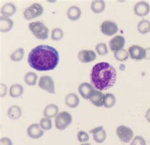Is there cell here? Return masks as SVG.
Instances as JSON below:
<instances>
[{"mask_svg":"<svg viewBox=\"0 0 150 145\" xmlns=\"http://www.w3.org/2000/svg\"><path fill=\"white\" fill-rule=\"evenodd\" d=\"M27 61L30 67L36 71H51L57 68L60 57L57 49L53 46L40 45L30 51Z\"/></svg>","mask_w":150,"mask_h":145,"instance_id":"6da1fadb","label":"cell"},{"mask_svg":"<svg viewBox=\"0 0 150 145\" xmlns=\"http://www.w3.org/2000/svg\"><path fill=\"white\" fill-rule=\"evenodd\" d=\"M117 73L115 68L108 62H101L93 66L90 79L94 88L100 91H106L115 84Z\"/></svg>","mask_w":150,"mask_h":145,"instance_id":"7a4b0ae2","label":"cell"},{"mask_svg":"<svg viewBox=\"0 0 150 145\" xmlns=\"http://www.w3.org/2000/svg\"><path fill=\"white\" fill-rule=\"evenodd\" d=\"M28 27L37 39L45 40L48 38L49 29L42 22L40 21L31 22L29 24Z\"/></svg>","mask_w":150,"mask_h":145,"instance_id":"3957f363","label":"cell"},{"mask_svg":"<svg viewBox=\"0 0 150 145\" xmlns=\"http://www.w3.org/2000/svg\"><path fill=\"white\" fill-rule=\"evenodd\" d=\"M72 117L69 112L62 111L57 115L55 118V127L58 130L64 131L70 125Z\"/></svg>","mask_w":150,"mask_h":145,"instance_id":"277c9868","label":"cell"},{"mask_svg":"<svg viewBox=\"0 0 150 145\" xmlns=\"http://www.w3.org/2000/svg\"><path fill=\"white\" fill-rule=\"evenodd\" d=\"M43 12H44V9L42 6L40 4L35 3L24 10L23 16L26 20H32L34 18L41 16Z\"/></svg>","mask_w":150,"mask_h":145,"instance_id":"5b68a950","label":"cell"},{"mask_svg":"<svg viewBox=\"0 0 150 145\" xmlns=\"http://www.w3.org/2000/svg\"><path fill=\"white\" fill-rule=\"evenodd\" d=\"M117 135L122 142L127 143L132 139L134 132L131 128L122 125L117 128Z\"/></svg>","mask_w":150,"mask_h":145,"instance_id":"8992f818","label":"cell"},{"mask_svg":"<svg viewBox=\"0 0 150 145\" xmlns=\"http://www.w3.org/2000/svg\"><path fill=\"white\" fill-rule=\"evenodd\" d=\"M38 86L42 90L46 91L50 94H55L54 83L52 78L50 76H42L39 78Z\"/></svg>","mask_w":150,"mask_h":145,"instance_id":"52a82bcc","label":"cell"},{"mask_svg":"<svg viewBox=\"0 0 150 145\" xmlns=\"http://www.w3.org/2000/svg\"><path fill=\"white\" fill-rule=\"evenodd\" d=\"M100 30L101 33L106 36H111L118 32V27L115 22L110 21H105L102 22L100 26Z\"/></svg>","mask_w":150,"mask_h":145,"instance_id":"ba28073f","label":"cell"},{"mask_svg":"<svg viewBox=\"0 0 150 145\" xmlns=\"http://www.w3.org/2000/svg\"><path fill=\"white\" fill-rule=\"evenodd\" d=\"M125 44V38L120 35L113 38L109 42L110 49L114 53L117 52L118 50L123 49Z\"/></svg>","mask_w":150,"mask_h":145,"instance_id":"9c48e42d","label":"cell"},{"mask_svg":"<svg viewBox=\"0 0 150 145\" xmlns=\"http://www.w3.org/2000/svg\"><path fill=\"white\" fill-rule=\"evenodd\" d=\"M129 54L132 59L141 61L145 57V49L138 45H132L129 49Z\"/></svg>","mask_w":150,"mask_h":145,"instance_id":"30bf717a","label":"cell"},{"mask_svg":"<svg viewBox=\"0 0 150 145\" xmlns=\"http://www.w3.org/2000/svg\"><path fill=\"white\" fill-rule=\"evenodd\" d=\"M96 54L91 50H82L78 54V59L82 63H89L96 59Z\"/></svg>","mask_w":150,"mask_h":145,"instance_id":"8fae6325","label":"cell"},{"mask_svg":"<svg viewBox=\"0 0 150 145\" xmlns=\"http://www.w3.org/2000/svg\"><path fill=\"white\" fill-rule=\"evenodd\" d=\"M134 13L137 16L144 17L149 14L150 11V6L145 1H139L137 3L134 7Z\"/></svg>","mask_w":150,"mask_h":145,"instance_id":"7c38bea8","label":"cell"},{"mask_svg":"<svg viewBox=\"0 0 150 145\" xmlns=\"http://www.w3.org/2000/svg\"><path fill=\"white\" fill-rule=\"evenodd\" d=\"M91 134H93V139L97 143H103L106 138V133L103 126L94 128L90 131Z\"/></svg>","mask_w":150,"mask_h":145,"instance_id":"4fadbf2b","label":"cell"},{"mask_svg":"<svg viewBox=\"0 0 150 145\" xmlns=\"http://www.w3.org/2000/svg\"><path fill=\"white\" fill-rule=\"evenodd\" d=\"M27 135L32 139H39L44 134V131L41 128L40 125L38 124H34L30 125L27 128Z\"/></svg>","mask_w":150,"mask_h":145,"instance_id":"5bb4252c","label":"cell"},{"mask_svg":"<svg viewBox=\"0 0 150 145\" xmlns=\"http://www.w3.org/2000/svg\"><path fill=\"white\" fill-rule=\"evenodd\" d=\"M105 96V95H104L101 91L94 90L92 93L91 94L89 99L93 105L96 106L97 107H101L103 106Z\"/></svg>","mask_w":150,"mask_h":145,"instance_id":"9a60e30c","label":"cell"},{"mask_svg":"<svg viewBox=\"0 0 150 145\" xmlns=\"http://www.w3.org/2000/svg\"><path fill=\"white\" fill-rule=\"evenodd\" d=\"M78 91L82 97L86 99H89L91 94L94 91V89L91 85L84 82L79 86Z\"/></svg>","mask_w":150,"mask_h":145,"instance_id":"2e32d148","label":"cell"},{"mask_svg":"<svg viewBox=\"0 0 150 145\" xmlns=\"http://www.w3.org/2000/svg\"><path fill=\"white\" fill-rule=\"evenodd\" d=\"M13 21L11 19L5 16L0 17V31L1 33H7L12 29Z\"/></svg>","mask_w":150,"mask_h":145,"instance_id":"e0dca14e","label":"cell"},{"mask_svg":"<svg viewBox=\"0 0 150 145\" xmlns=\"http://www.w3.org/2000/svg\"><path fill=\"white\" fill-rule=\"evenodd\" d=\"M65 102L67 106L71 108H75L79 104L80 100L76 94L70 93L67 94L65 97Z\"/></svg>","mask_w":150,"mask_h":145,"instance_id":"ac0fdd59","label":"cell"},{"mask_svg":"<svg viewBox=\"0 0 150 145\" xmlns=\"http://www.w3.org/2000/svg\"><path fill=\"white\" fill-rule=\"evenodd\" d=\"M59 111V108L57 105L54 104H50L45 107L43 114L47 118L51 119L57 116Z\"/></svg>","mask_w":150,"mask_h":145,"instance_id":"d6986e66","label":"cell"},{"mask_svg":"<svg viewBox=\"0 0 150 145\" xmlns=\"http://www.w3.org/2000/svg\"><path fill=\"white\" fill-rule=\"evenodd\" d=\"M17 11L16 6L13 4L11 3H8L4 5L1 10V13L3 16L5 17H11Z\"/></svg>","mask_w":150,"mask_h":145,"instance_id":"ffe728a7","label":"cell"},{"mask_svg":"<svg viewBox=\"0 0 150 145\" xmlns=\"http://www.w3.org/2000/svg\"><path fill=\"white\" fill-rule=\"evenodd\" d=\"M67 17L71 21H77L81 15V10L78 6H72L67 10Z\"/></svg>","mask_w":150,"mask_h":145,"instance_id":"44dd1931","label":"cell"},{"mask_svg":"<svg viewBox=\"0 0 150 145\" xmlns=\"http://www.w3.org/2000/svg\"><path fill=\"white\" fill-rule=\"evenodd\" d=\"M8 116L11 120H17L22 115V109L17 105H13L8 109Z\"/></svg>","mask_w":150,"mask_h":145,"instance_id":"7402d4cb","label":"cell"},{"mask_svg":"<svg viewBox=\"0 0 150 145\" xmlns=\"http://www.w3.org/2000/svg\"><path fill=\"white\" fill-rule=\"evenodd\" d=\"M91 9L94 14H100L105 9V3L102 0L93 1L91 5Z\"/></svg>","mask_w":150,"mask_h":145,"instance_id":"603a6c76","label":"cell"},{"mask_svg":"<svg viewBox=\"0 0 150 145\" xmlns=\"http://www.w3.org/2000/svg\"><path fill=\"white\" fill-rule=\"evenodd\" d=\"M23 92V87L20 84H14L10 89V96L13 98L21 97Z\"/></svg>","mask_w":150,"mask_h":145,"instance_id":"cb8c5ba5","label":"cell"},{"mask_svg":"<svg viewBox=\"0 0 150 145\" xmlns=\"http://www.w3.org/2000/svg\"><path fill=\"white\" fill-rule=\"evenodd\" d=\"M137 31L140 34H146L150 31V22L148 20H142L137 24Z\"/></svg>","mask_w":150,"mask_h":145,"instance_id":"d4e9b609","label":"cell"},{"mask_svg":"<svg viewBox=\"0 0 150 145\" xmlns=\"http://www.w3.org/2000/svg\"><path fill=\"white\" fill-rule=\"evenodd\" d=\"M116 103L115 97L112 94H106L105 96L103 106L106 108H112Z\"/></svg>","mask_w":150,"mask_h":145,"instance_id":"484cf974","label":"cell"},{"mask_svg":"<svg viewBox=\"0 0 150 145\" xmlns=\"http://www.w3.org/2000/svg\"><path fill=\"white\" fill-rule=\"evenodd\" d=\"M38 80V75L36 73L33 72L27 73L24 77L25 83L29 86H34L36 84Z\"/></svg>","mask_w":150,"mask_h":145,"instance_id":"4316f807","label":"cell"},{"mask_svg":"<svg viewBox=\"0 0 150 145\" xmlns=\"http://www.w3.org/2000/svg\"><path fill=\"white\" fill-rule=\"evenodd\" d=\"M114 56L117 61L123 62L128 59L129 53L126 50L122 49L114 53Z\"/></svg>","mask_w":150,"mask_h":145,"instance_id":"83f0119b","label":"cell"},{"mask_svg":"<svg viewBox=\"0 0 150 145\" xmlns=\"http://www.w3.org/2000/svg\"><path fill=\"white\" fill-rule=\"evenodd\" d=\"M23 56H24V50L23 49L20 48L11 54L10 59L14 62H18L22 60Z\"/></svg>","mask_w":150,"mask_h":145,"instance_id":"f1b7e54d","label":"cell"},{"mask_svg":"<svg viewBox=\"0 0 150 145\" xmlns=\"http://www.w3.org/2000/svg\"><path fill=\"white\" fill-rule=\"evenodd\" d=\"M64 31L61 28H58L57 27L54 29L52 30V32H51V39L54 41H59L62 40L64 37Z\"/></svg>","mask_w":150,"mask_h":145,"instance_id":"f546056e","label":"cell"},{"mask_svg":"<svg viewBox=\"0 0 150 145\" xmlns=\"http://www.w3.org/2000/svg\"><path fill=\"white\" fill-rule=\"evenodd\" d=\"M39 125L42 130L49 131L52 128V121L49 118H42L39 122Z\"/></svg>","mask_w":150,"mask_h":145,"instance_id":"4dcf8cb0","label":"cell"},{"mask_svg":"<svg viewBox=\"0 0 150 145\" xmlns=\"http://www.w3.org/2000/svg\"><path fill=\"white\" fill-rule=\"evenodd\" d=\"M95 49L97 53L100 56H105L108 52L107 46H106V45L104 44V43H100V44H97Z\"/></svg>","mask_w":150,"mask_h":145,"instance_id":"1f68e13d","label":"cell"},{"mask_svg":"<svg viewBox=\"0 0 150 145\" xmlns=\"http://www.w3.org/2000/svg\"><path fill=\"white\" fill-rule=\"evenodd\" d=\"M77 139L81 143L87 142L89 139V136L87 132L81 131L77 133Z\"/></svg>","mask_w":150,"mask_h":145,"instance_id":"d6a6232c","label":"cell"},{"mask_svg":"<svg viewBox=\"0 0 150 145\" xmlns=\"http://www.w3.org/2000/svg\"><path fill=\"white\" fill-rule=\"evenodd\" d=\"M131 145H146L145 139L142 136H136L132 140Z\"/></svg>","mask_w":150,"mask_h":145,"instance_id":"836d02e7","label":"cell"},{"mask_svg":"<svg viewBox=\"0 0 150 145\" xmlns=\"http://www.w3.org/2000/svg\"><path fill=\"white\" fill-rule=\"evenodd\" d=\"M0 145H13V143L10 138H3L0 140Z\"/></svg>","mask_w":150,"mask_h":145,"instance_id":"e575fe53","label":"cell"},{"mask_svg":"<svg viewBox=\"0 0 150 145\" xmlns=\"http://www.w3.org/2000/svg\"><path fill=\"white\" fill-rule=\"evenodd\" d=\"M7 92L6 86L5 84H1V97H5Z\"/></svg>","mask_w":150,"mask_h":145,"instance_id":"d590c367","label":"cell"},{"mask_svg":"<svg viewBox=\"0 0 150 145\" xmlns=\"http://www.w3.org/2000/svg\"><path fill=\"white\" fill-rule=\"evenodd\" d=\"M146 60H150V48L145 49V57Z\"/></svg>","mask_w":150,"mask_h":145,"instance_id":"8d00e7d4","label":"cell"},{"mask_svg":"<svg viewBox=\"0 0 150 145\" xmlns=\"http://www.w3.org/2000/svg\"><path fill=\"white\" fill-rule=\"evenodd\" d=\"M145 116H146V120H148V122L150 123V108L148 109L147 110Z\"/></svg>","mask_w":150,"mask_h":145,"instance_id":"74e56055","label":"cell"},{"mask_svg":"<svg viewBox=\"0 0 150 145\" xmlns=\"http://www.w3.org/2000/svg\"><path fill=\"white\" fill-rule=\"evenodd\" d=\"M81 145H91V144L89 143H84V144H82Z\"/></svg>","mask_w":150,"mask_h":145,"instance_id":"f35d334b","label":"cell"}]
</instances>
